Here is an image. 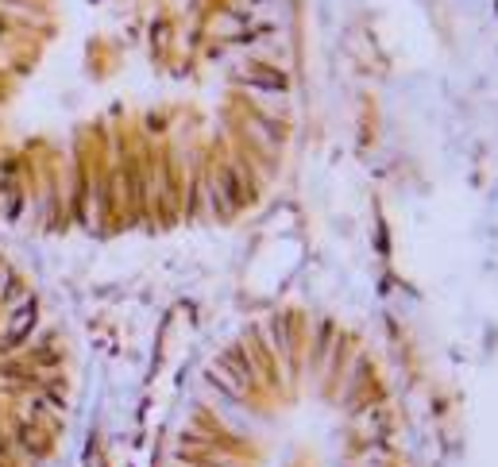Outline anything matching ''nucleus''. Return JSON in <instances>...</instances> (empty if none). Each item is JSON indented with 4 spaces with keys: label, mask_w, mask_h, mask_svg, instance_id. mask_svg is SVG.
<instances>
[{
    "label": "nucleus",
    "mask_w": 498,
    "mask_h": 467,
    "mask_svg": "<svg viewBox=\"0 0 498 467\" xmlns=\"http://www.w3.org/2000/svg\"><path fill=\"white\" fill-rule=\"evenodd\" d=\"M255 47L240 0H0V209L132 228L248 205L271 166L166 89L282 101Z\"/></svg>",
    "instance_id": "1"
},
{
    "label": "nucleus",
    "mask_w": 498,
    "mask_h": 467,
    "mask_svg": "<svg viewBox=\"0 0 498 467\" xmlns=\"http://www.w3.org/2000/svg\"><path fill=\"white\" fill-rule=\"evenodd\" d=\"M62 432V375L35 298L0 267V467H43Z\"/></svg>",
    "instance_id": "2"
}]
</instances>
